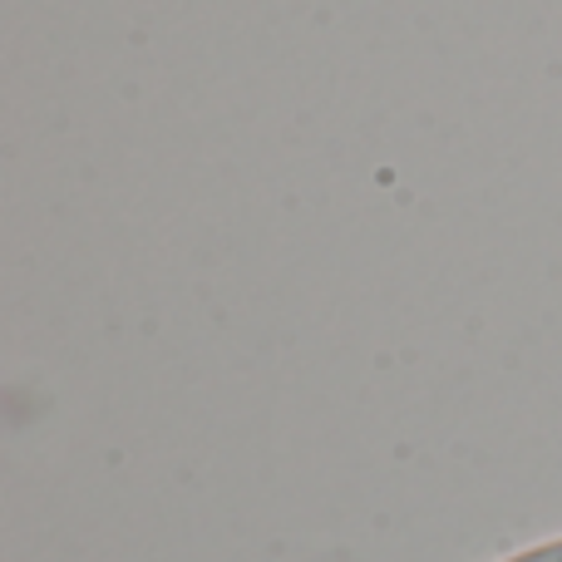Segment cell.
Here are the masks:
<instances>
[{
	"instance_id": "1",
	"label": "cell",
	"mask_w": 562,
	"mask_h": 562,
	"mask_svg": "<svg viewBox=\"0 0 562 562\" xmlns=\"http://www.w3.org/2000/svg\"><path fill=\"white\" fill-rule=\"evenodd\" d=\"M514 562H562V543H548V548H533V553L514 558Z\"/></svg>"
}]
</instances>
